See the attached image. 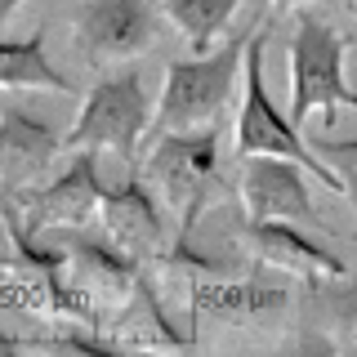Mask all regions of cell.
<instances>
[{
	"instance_id": "cell-17",
	"label": "cell",
	"mask_w": 357,
	"mask_h": 357,
	"mask_svg": "<svg viewBox=\"0 0 357 357\" xmlns=\"http://www.w3.org/2000/svg\"><path fill=\"white\" fill-rule=\"evenodd\" d=\"M22 9V0H0V36H5V27H9V18H14Z\"/></svg>"
},
{
	"instance_id": "cell-18",
	"label": "cell",
	"mask_w": 357,
	"mask_h": 357,
	"mask_svg": "<svg viewBox=\"0 0 357 357\" xmlns=\"http://www.w3.org/2000/svg\"><path fill=\"white\" fill-rule=\"evenodd\" d=\"M308 0H273V9H304Z\"/></svg>"
},
{
	"instance_id": "cell-19",
	"label": "cell",
	"mask_w": 357,
	"mask_h": 357,
	"mask_svg": "<svg viewBox=\"0 0 357 357\" xmlns=\"http://www.w3.org/2000/svg\"><path fill=\"white\" fill-rule=\"evenodd\" d=\"M349 5H353V14H357V0H349Z\"/></svg>"
},
{
	"instance_id": "cell-1",
	"label": "cell",
	"mask_w": 357,
	"mask_h": 357,
	"mask_svg": "<svg viewBox=\"0 0 357 357\" xmlns=\"http://www.w3.org/2000/svg\"><path fill=\"white\" fill-rule=\"evenodd\" d=\"M250 31L255 27L228 36L219 50L192 54V59H174L170 67H165L161 98L152 103V126H148V134H143V148H148L152 139H161V134L219 126L223 112H228L232 98H237Z\"/></svg>"
},
{
	"instance_id": "cell-16",
	"label": "cell",
	"mask_w": 357,
	"mask_h": 357,
	"mask_svg": "<svg viewBox=\"0 0 357 357\" xmlns=\"http://www.w3.org/2000/svg\"><path fill=\"white\" fill-rule=\"evenodd\" d=\"M312 152L344 178V197H349L353 210H357V139H317ZM353 241H357V228H353Z\"/></svg>"
},
{
	"instance_id": "cell-9",
	"label": "cell",
	"mask_w": 357,
	"mask_h": 357,
	"mask_svg": "<svg viewBox=\"0 0 357 357\" xmlns=\"http://www.w3.org/2000/svg\"><path fill=\"white\" fill-rule=\"evenodd\" d=\"M241 241L250 245L255 264L282 273L286 282H312V277H340V273H349V264L312 237V228H299V223L245 219Z\"/></svg>"
},
{
	"instance_id": "cell-15",
	"label": "cell",
	"mask_w": 357,
	"mask_h": 357,
	"mask_svg": "<svg viewBox=\"0 0 357 357\" xmlns=\"http://www.w3.org/2000/svg\"><path fill=\"white\" fill-rule=\"evenodd\" d=\"M161 14L178 27V36L188 40L192 54L215 50L219 36H228L232 14L241 9V0H156Z\"/></svg>"
},
{
	"instance_id": "cell-10",
	"label": "cell",
	"mask_w": 357,
	"mask_h": 357,
	"mask_svg": "<svg viewBox=\"0 0 357 357\" xmlns=\"http://www.w3.org/2000/svg\"><path fill=\"white\" fill-rule=\"evenodd\" d=\"M188 308H192V317H215L228 321V326H273V321L286 317L290 290L264 282V277L232 282L223 273H210L188 286Z\"/></svg>"
},
{
	"instance_id": "cell-13",
	"label": "cell",
	"mask_w": 357,
	"mask_h": 357,
	"mask_svg": "<svg viewBox=\"0 0 357 357\" xmlns=\"http://www.w3.org/2000/svg\"><path fill=\"white\" fill-rule=\"evenodd\" d=\"M9 89H50V94H72V81L50 63L45 50V31H27V36L5 40L0 36V94Z\"/></svg>"
},
{
	"instance_id": "cell-4",
	"label": "cell",
	"mask_w": 357,
	"mask_h": 357,
	"mask_svg": "<svg viewBox=\"0 0 357 357\" xmlns=\"http://www.w3.org/2000/svg\"><path fill=\"white\" fill-rule=\"evenodd\" d=\"M219 170H223L219 126L161 134V139L148 143L143 174H148V183L156 188V197L178 215V237H192L197 219L206 215V206L219 197V188H223Z\"/></svg>"
},
{
	"instance_id": "cell-5",
	"label": "cell",
	"mask_w": 357,
	"mask_h": 357,
	"mask_svg": "<svg viewBox=\"0 0 357 357\" xmlns=\"http://www.w3.org/2000/svg\"><path fill=\"white\" fill-rule=\"evenodd\" d=\"M152 126V98L139 72H112L89 85L76 126L63 134V152H116L121 161H139L143 134Z\"/></svg>"
},
{
	"instance_id": "cell-7",
	"label": "cell",
	"mask_w": 357,
	"mask_h": 357,
	"mask_svg": "<svg viewBox=\"0 0 357 357\" xmlns=\"http://www.w3.org/2000/svg\"><path fill=\"white\" fill-rule=\"evenodd\" d=\"M72 36L89 67L130 63L156 45V0H81Z\"/></svg>"
},
{
	"instance_id": "cell-8",
	"label": "cell",
	"mask_w": 357,
	"mask_h": 357,
	"mask_svg": "<svg viewBox=\"0 0 357 357\" xmlns=\"http://www.w3.org/2000/svg\"><path fill=\"white\" fill-rule=\"evenodd\" d=\"M308 170L290 156H241V178L237 192L245 206V219H282V223H299L312 232H331L321 215L312 210V192H308Z\"/></svg>"
},
{
	"instance_id": "cell-3",
	"label": "cell",
	"mask_w": 357,
	"mask_h": 357,
	"mask_svg": "<svg viewBox=\"0 0 357 357\" xmlns=\"http://www.w3.org/2000/svg\"><path fill=\"white\" fill-rule=\"evenodd\" d=\"M353 50V36L331 27L317 14H299L290 31V121L299 130L321 112V130L335 126L340 107H357V89L344 76V54Z\"/></svg>"
},
{
	"instance_id": "cell-11",
	"label": "cell",
	"mask_w": 357,
	"mask_h": 357,
	"mask_svg": "<svg viewBox=\"0 0 357 357\" xmlns=\"http://www.w3.org/2000/svg\"><path fill=\"white\" fill-rule=\"evenodd\" d=\"M98 219L107 228V241L121 245L134 259H156L165 250V219L156 210L152 192L143 188V174H130L126 183L103 188L98 197Z\"/></svg>"
},
{
	"instance_id": "cell-2",
	"label": "cell",
	"mask_w": 357,
	"mask_h": 357,
	"mask_svg": "<svg viewBox=\"0 0 357 357\" xmlns=\"http://www.w3.org/2000/svg\"><path fill=\"white\" fill-rule=\"evenodd\" d=\"M268 22H255L250 45H245V63H241V103H237V156H290L317 178L321 188L344 197V178L312 152V143L299 134V126L290 121V112H282L268 94L264 81V50H268Z\"/></svg>"
},
{
	"instance_id": "cell-12",
	"label": "cell",
	"mask_w": 357,
	"mask_h": 357,
	"mask_svg": "<svg viewBox=\"0 0 357 357\" xmlns=\"http://www.w3.org/2000/svg\"><path fill=\"white\" fill-rule=\"evenodd\" d=\"M63 152V134L22 107H0V192L31 188Z\"/></svg>"
},
{
	"instance_id": "cell-14",
	"label": "cell",
	"mask_w": 357,
	"mask_h": 357,
	"mask_svg": "<svg viewBox=\"0 0 357 357\" xmlns=\"http://www.w3.org/2000/svg\"><path fill=\"white\" fill-rule=\"evenodd\" d=\"M308 286V321L326 326L331 349H357V277H312Z\"/></svg>"
},
{
	"instance_id": "cell-6",
	"label": "cell",
	"mask_w": 357,
	"mask_h": 357,
	"mask_svg": "<svg viewBox=\"0 0 357 357\" xmlns=\"http://www.w3.org/2000/svg\"><path fill=\"white\" fill-rule=\"evenodd\" d=\"M98 197H103L98 152H67V165L50 183L0 192V219L9 232L27 237L54 228H85L89 219H98Z\"/></svg>"
}]
</instances>
